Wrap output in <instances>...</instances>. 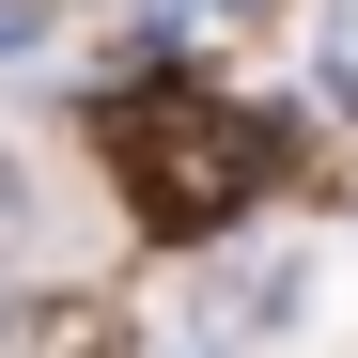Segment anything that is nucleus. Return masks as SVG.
I'll list each match as a JSON object with an SVG mask.
<instances>
[{"label":"nucleus","mask_w":358,"mask_h":358,"mask_svg":"<svg viewBox=\"0 0 358 358\" xmlns=\"http://www.w3.org/2000/svg\"><path fill=\"white\" fill-rule=\"evenodd\" d=\"M109 156H125V203H141L156 234L250 218V187L280 171V141L250 125V109H218V94H141L125 125H109Z\"/></svg>","instance_id":"1"},{"label":"nucleus","mask_w":358,"mask_h":358,"mask_svg":"<svg viewBox=\"0 0 358 358\" xmlns=\"http://www.w3.org/2000/svg\"><path fill=\"white\" fill-rule=\"evenodd\" d=\"M94 343V312H16V327H0V358H78Z\"/></svg>","instance_id":"2"},{"label":"nucleus","mask_w":358,"mask_h":358,"mask_svg":"<svg viewBox=\"0 0 358 358\" xmlns=\"http://www.w3.org/2000/svg\"><path fill=\"white\" fill-rule=\"evenodd\" d=\"M0 250H31V203H16V171H0Z\"/></svg>","instance_id":"3"},{"label":"nucleus","mask_w":358,"mask_h":358,"mask_svg":"<svg viewBox=\"0 0 358 358\" xmlns=\"http://www.w3.org/2000/svg\"><path fill=\"white\" fill-rule=\"evenodd\" d=\"M187 358H203V343H187Z\"/></svg>","instance_id":"4"}]
</instances>
